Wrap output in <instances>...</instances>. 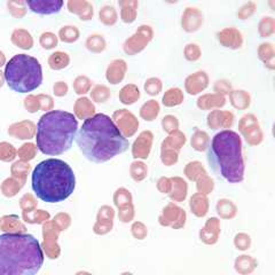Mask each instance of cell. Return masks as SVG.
<instances>
[{
	"label": "cell",
	"mask_w": 275,
	"mask_h": 275,
	"mask_svg": "<svg viewBox=\"0 0 275 275\" xmlns=\"http://www.w3.org/2000/svg\"><path fill=\"white\" fill-rule=\"evenodd\" d=\"M76 141L82 155L93 163L108 162L130 146L113 119L104 114L85 119L76 134Z\"/></svg>",
	"instance_id": "1"
},
{
	"label": "cell",
	"mask_w": 275,
	"mask_h": 275,
	"mask_svg": "<svg viewBox=\"0 0 275 275\" xmlns=\"http://www.w3.org/2000/svg\"><path fill=\"white\" fill-rule=\"evenodd\" d=\"M43 264V249L30 234L0 235V274L34 275Z\"/></svg>",
	"instance_id": "2"
},
{
	"label": "cell",
	"mask_w": 275,
	"mask_h": 275,
	"mask_svg": "<svg viewBox=\"0 0 275 275\" xmlns=\"http://www.w3.org/2000/svg\"><path fill=\"white\" fill-rule=\"evenodd\" d=\"M76 187V177L70 165L62 159L49 158L40 162L32 172V189L46 203L67 200Z\"/></svg>",
	"instance_id": "3"
},
{
	"label": "cell",
	"mask_w": 275,
	"mask_h": 275,
	"mask_svg": "<svg viewBox=\"0 0 275 275\" xmlns=\"http://www.w3.org/2000/svg\"><path fill=\"white\" fill-rule=\"evenodd\" d=\"M208 149V160L214 172L232 183L244 180L243 145L241 136L236 132L220 131L213 136Z\"/></svg>",
	"instance_id": "4"
},
{
	"label": "cell",
	"mask_w": 275,
	"mask_h": 275,
	"mask_svg": "<svg viewBox=\"0 0 275 275\" xmlns=\"http://www.w3.org/2000/svg\"><path fill=\"white\" fill-rule=\"evenodd\" d=\"M78 130L73 114L52 110L40 117L37 125V147L45 155L57 156L70 149Z\"/></svg>",
	"instance_id": "5"
},
{
	"label": "cell",
	"mask_w": 275,
	"mask_h": 275,
	"mask_svg": "<svg viewBox=\"0 0 275 275\" xmlns=\"http://www.w3.org/2000/svg\"><path fill=\"white\" fill-rule=\"evenodd\" d=\"M5 79L9 89L17 93H28L39 87L43 70L38 60L26 54H17L5 68Z\"/></svg>",
	"instance_id": "6"
},
{
	"label": "cell",
	"mask_w": 275,
	"mask_h": 275,
	"mask_svg": "<svg viewBox=\"0 0 275 275\" xmlns=\"http://www.w3.org/2000/svg\"><path fill=\"white\" fill-rule=\"evenodd\" d=\"M238 131L250 146H258L264 140V133L261 131L258 118L254 114H246L240 119Z\"/></svg>",
	"instance_id": "7"
},
{
	"label": "cell",
	"mask_w": 275,
	"mask_h": 275,
	"mask_svg": "<svg viewBox=\"0 0 275 275\" xmlns=\"http://www.w3.org/2000/svg\"><path fill=\"white\" fill-rule=\"evenodd\" d=\"M154 38V30L150 25H141L135 34L124 44V50L128 55H135L144 50Z\"/></svg>",
	"instance_id": "8"
},
{
	"label": "cell",
	"mask_w": 275,
	"mask_h": 275,
	"mask_svg": "<svg viewBox=\"0 0 275 275\" xmlns=\"http://www.w3.org/2000/svg\"><path fill=\"white\" fill-rule=\"evenodd\" d=\"M187 213L180 206L174 204V202L169 203L159 215L158 222L163 227H171L173 229H180L185 226Z\"/></svg>",
	"instance_id": "9"
},
{
	"label": "cell",
	"mask_w": 275,
	"mask_h": 275,
	"mask_svg": "<svg viewBox=\"0 0 275 275\" xmlns=\"http://www.w3.org/2000/svg\"><path fill=\"white\" fill-rule=\"evenodd\" d=\"M114 119L117 123L118 130L125 138H130L135 134V132L139 128V121L132 113L127 110H118L114 114Z\"/></svg>",
	"instance_id": "10"
},
{
	"label": "cell",
	"mask_w": 275,
	"mask_h": 275,
	"mask_svg": "<svg viewBox=\"0 0 275 275\" xmlns=\"http://www.w3.org/2000/svg\"><path fill=\"white\" fill-rule=\"evenodd\" d=\"M235 122V116L228 110L214 109L208 115L206 124L211 130H220V128H231Z\"/></svg>",
	"instance_id": "11"
},
{
	"label": "cell",
	"mask_w": 275,
	"mask_h": 275,
	"mask_svg": "<svg viewBox=\"0 0 275 275\" xmlns=\"http://www.w3.org/2000/svg\"><path fill=\"white\" fill-rule=\"evenodd\" d=\"M217 39L220 45L229 49H240L244 43L242 32L233 26L218 31Z\"/></svg>",
	"instance_id": "12"
},
{
	"label": "cell",
	"mask_w": 275,
	"mask_h": 275,
	"mask_svg": "<svg viewBox=\"0 0 275 275\" xmlns=\"http://www.w3.org/2000/svg\"><path fill=\"white\" fill-rule=\"evenodd\" d=\"M154 142V134L151 131H144L140 133L138 139L134 141L132 147L133 157L138 159H147L149 157L151 147Z\"/></svg>",
	"instance_id": "13"
},
{
	"label": "cell",
	"mask_w": 275,
	"mask_h": 275,
	"mask_svg": "<svg viewBox=\"0 0 275 275\" xmlns=\"http://www.w3.org/2000/svg\"><path fill=\"white\" fill-rule=\"evenodd\" d=\"M203 14L199 8L187 7L182 13L181 26L188 34H191V32L200 30V28L203 24Z\"/></svg>",
	"instance_id": "14"
},
{
	"label": "cell",
	"mask_w": 275,
	"mask_h": 275,
	"mask_svg": "<svg viewBox=\"0 0 275 275\" xmlns=\"http://www.w3.org/2000/svg\"><path fill=\"white\" fill-rule=\"evenodd\" d=\"M209 86V76L205 71H196L188 76L185 80V89L189 95H197Z\"/></svg>",
	"instance_id": "15"
},
{
	"label": "cell",
	"mask_w": 275,
	"mask_h": 275,
	"mask_svg": "<svg viewBox=\"0 0 275 275\" xmlns=\"http://www.w3.org/2000/svg\"><path fill=\"white\" fill-rule=\"evenodd\" d=\"M222 229H220V222L218 218L211 217L204 225V227L201 229L200 238L201 241L208 245H213L219 240V235Z\"/></svg>",
	"instance_id": "16"
},
{
	"label": "cell",
	"mask_w": 275,
	"mask_h": 275,
	"mask_svg": "<svg viewBox=\"0 0 275 275\" xmlns=\"http://www.w3.org/2000/svg\"><path fill=\"white\" fill-rule=\"evenodd\" d=\"M197 107L201 110H213L220 109L226 104V98L218 93H208L201 95L196 101Z\"/></svg>",
	"instance_id": "17"
},
{
	"label": "cell",
	"mask_w": 275,
	"mask_h": 275,
	"mask_svg": "<svg viewBox=\"0 0 275 275\" xmlns=\"http://www.w3.org/2000/svg\"><path fill=\"white\" fill-rule=\"evenodd\" d=\"M28 6L31 9V12L41 14V15H48V14L59 13L60 9L63 6V2L61 0H53V2H28Z\"/></svg>",
	"instance_id": "18"
},
{
	"label": "cell",
	"mask_w": 275,
	"mask_h": 275,
	"mask_svg": "<svg viewBox=\"0 0 275 275\" xmlns=\"http://www.w3.org/2000/svg\"><path fill=\"white\" fill-rule=\"evenodd\" d=\"M209 200L206 195L200 194V193H196V194L193 195L189 200V208L191 213L197 218H203L209 212Z\"/></svg>",
	"instance_id": "19"
},
{
	"label": "cell",
	"mask_w": 275,
	"mask_h": 275,
	"mask_svg": "<svg viewBox=\"0 0 275 275\" xmlns=\"http://www.w3.org/2000/svg\"><path fill=\"white\" fill-rule=\"evenodd\" d=\"M171 182H172L171 191L169 193L170 199L173 202H178V203L185 201L188 194L187 182L180 177H172Z\"/></svg>",
	"instance_id": "20"
},
{
	"label": "cell",
	"mask_w": 275,
	"mask_h": 275,
	"mask_svg": "<svg viewBox=\"0 0 275 275\" xmlns=\"http://www.w3.org/2000/svg\"><path fill=\"white\" fill-rule=\"evenodd\" d=\"M187 138L183 134L181 131H174L172 133H170L168 138H165V140H163L162 145H160V148H168L176 150L178 153H180V150L183 146L186 145Z\"/></svg>",
	"instance_id": "21"
},
{
	"label": "cell",
	"mask_w": 275,
	"mask_h": 275,
	"mask_svg": "<svg viewBox=\"0 0 275 275\" xmlns=\"http://www.w3.org/2000/svg\"><path fill=\"white\" fill-rule=\"evenodd\" d=\"M229 95L231 104L235 109L245 110L251 104V95L244 90H233Z\"/></svg>",
	"instance_id": "22"
},
{
	"label": "cell",
	"mask_w": 275,
	"mask_h": 275,
	"mask_svg": "<svg viewBox=\"0 0 275 275\" xmlns=\"http://www.w3.org/2000/svg\"><path fill=\"white\" fill-rule=\"evenodd\" d=\"M126 72V63L123 60H116L114 61L107 71V78L112 84H118L125 77Z\"/></svg>",
	"instance_id": "23"
},
{
	"label": "cell",
	"mask_w": 275,
	"mask_h": 275,
	"mask_svg": "<svg viewBox=\"0 0 275 275\" xmlns=\"http://www.w3.org/2000/svg\"><path fill=\"white\" fill-rule=\"evenodd\" d=\"M183 100H185V96H183L182 90L179 89V87H171L164 93L162 103L165 107L173 108L180 105L183 102Z\"/></svg>",
	"instance_id": "24"
},
{
	"label": "cell",
	"mask_w": 275,
	"mask_h": 275,
	"mask_svg": "<svg viewBox=\"0 0 275 275\" xmlns=\"http://www.w3.org/2000/svg\"><path fill=\"white\" fill-rule=\"evenodd\" d=\"M257 265V260L254 258V257L248 256V255H242L236 258L235 263H234V268H235L236 272L238 274H250L254 272L256 269Z\"/></svg>",
	"instance_id": "25"
},
{
	"label": "cell",
	"mask_w": 275,
	"mask_h": 275,
	"mask_svg": "<svg viewBox=\"0 0 275 275\" xmlns=\"http://www.w3.org/2000/svg\"><path fill=\"white\" fill-rule=\"evenodd\" d=\"M274 57H275V50H274V46L272 43H263L259 45L258 58L260 59V61H263L265 67L269 69V70H274L275 69Z\"/></svg>",
	"instance_id": "26"
},
{
	"label": "cell",
	"mask_w": 275,
	"mask_h": 275,
	"mask_svg": "<svg viewBox=\"0 0 275 275\" xmlns=\"http://www.w3.org/2000/svg\"><path fill=\"white\" fill-rule=\"evenodd\" d=\"M215 210L222 219H233L237 214V206L233 201L227 199L219 200L217 205H215Z\"/></svg>",
	"instance_id": "27"
},
{
	"label": "cell",
	"mask_w": 275,
	"mask_h": 275,
	"mask_svg": "<svg viewBox=\"0 0 275 275\" xmlns=\"http://www.w3.org/2000/svg\"><path fill=\"white\" fill-rule=\"evenodd\" d=\"M160 105L156 100H149L140 108V117L146 122H153L158 117Z\"/></svg>",
	"instance_id": "28"
},
{
	"label": "cell",
	"mask_w": 275,
	"mask_h": 275,
	"mask_svg": "<svg viewBox=\"0 0 275 275\" xmlns=\"http://www.w3.org/2000/svg\"><path fill=\"white\" fill-rule=\"evenodd\" d=\"M190 145L196 151H205L210 146V136L205 131L195 130L191 135Z\"/></svg>",
	"instance_id": "29"
},
{
	"label": "cell",
	"mask_w": 275,
	"mask_h": 275,
	"mask_svg": "<svg viewBox=\"0 0 275 275\" xmlns=\"http://www.w3.org/2000/svg\"><path fill=\"white\" fill-rule=\"evenodd\" d=\"M119 99L124 104H133L140 99V90L134 84H130L124 86L121 93H119Z\"/></svg>",
	"instance_id": "30"
},
{
	"label": "cell",
	"mask_w": 275,
	"mask_h": 275,
	"mask_svg": "<svg viewBox=\"0 0 275 275\" xmlns=\"http://www.w3.org/2000/svg\"><path fill=\"white\" fill-rule=\"evenodd\" d=\"M183 173H185L188 180L196 181L202 174L206 173V171L203 164L201 162H199V160H193V162H189L186 165L185 170H183Z\"/></svg>",
	"instance_id": "31"
},
{
	"label": "cell",
	"mask_w": 275,
	"mask_h": 275,
	"mask_svg": "<svg viewBox=\"0 0 275 275\" xmlns=\"http://www.w3.org/2000/svg\"><path fill=\"white\" fill-rule=\"evenodd\" d=\"M214 188V181L208 173L202 174V176L196 180V189L197 193L208 196L211 194Z\"/></svg>",
	"instance_id": "32"
},
{
	"label": "cell",
	"mask_w": 275,
	"mask_h": 275,
	"mask_svg": "<svg viewBox=\"0 0 275 275\" xmlns=\"http://www.w3.org/2000/svg\"><path fill=\"white\" fill-rule=\"evenodd\" d=\"M275 20L272 16H265L260 20L258 24V34L261 38H267L274 35Z\"/></svg>",
	"instance_id": "33"
},
{
	"label": "cell",
	"mask_w": 275,
	"mask_h": 275,
	"mask_svg": "<svg viewBox=\"0 0 275 275\" xmlns=\"http://www.w3.org/2000/svg\"><path fill=\"white\" fill-rule=\"evenodd\" d=\"M123 6L122 9V18L125 23H132L135 21L138 2H126L121 3Z\"/></svg>",
	"instance_id": "34"
},
{
	"label": "cell",
	"mask_w": 275,
	"mask_h": 275,
	"mask_svg": "<svg viewBox=\"0 0 275 275\" xmlns=\"http://www.w3.org/2000/svg\"><path fill=\"white\" fill-rule=\"evenodd\" d=\"M131 177L134 179L135 181H142L145 180L148 176V168L144 162H140V160H135L131 165Z\"/></svg>",
	"instance_id": "35"
},
{
	"label": "cell",
	"mask_w": 275,
	"mask_h": 275,
	"mask_svg": "<svg viewBox=\"0 0 275 275\" xmlns=\"http://www.w3.org/2000/svg\"><path fill=\"white\" fill-rule=\"evenodd\" d=\"M76 114L79 118H90L94 114V107L87 99H79L76 104Z\"/></svg>",
	"instance_id": "36"
},
{
	"label": "cell",
	"mask_w": 275,
	"mask_h": 275,
	"mask_svg": "<svg viewBox=\"0 0 275 275\" xmlns=\"http://www.w3.org/2000/svg\"><path fill=\"white\" fill-rule=\"evenodd\" d=\"M144 89L146 91V93L150 96L158 95L160 92H162V89H163L162 80H160L159 78H157V77L148 78V79H147L145 82Z\"/></svg>",
	"instance_id": "37"
},
{
	"label": "cell",
	"mask_w": 275,
	"mask_h": 275,
	"mask_svg": "<svg viewBox=\"0 0 275 275\" xmlns=\"http://www.w3.org/2000/svg\"><path fill=\"white\" fill-rule=\"evenodd\" d=\"M49 67L52 69H62L64 67L68 66L69 63V58L66 53L62 52H57L50 55L49 58Z\"/></svg>",
	"instance_id": "38"
},
{
	"label": "cell",
	"mask_w": 275,
	"mask_h": 275,
	"mask_svg": "<svg viewBox=\"0 0 275 275\" xmlns=\"http://www.w3.org/2000/svg\"><path fill=\"white\" fill-rule=\"evenodd\" d=\"M183 54H185V58L187 61L195 62V61H199V60L201 59L202 50L197 44L189 43L186 45L185 50H183Z\"/></svg>",
	"instance_id": "39"
},
{
	"label": "cell",
	"mask_w": 275,
	"mask_h": 275,
	"mask_svg": "<svg viewBox=\"0 0 275 275\" xmlns=\"http://www.w3.org/2000/svg\"><path fill=\"white\" fill-rule=\"evenodd\" d=\"M256 9L257 4L255 2H248L244 5H242L237 11L236 15L240 20H248V18H250L256 13Z\"/></svg>",
	"instance_id": "40"
},
{
	"label": "cell",
	"mask_w": 275,
	"mask_h": 275,
	"mask_svg": "<svg viewBox=\"0 0 275 275\" xmlns=\"http://www.w3.org/2000/svg\"><path fill=\"white\" fill-rule=\"evenodd\" d=\"M234 245L237 250L245 251L248 249H250L251 246V237L250 235H248L245 233H238L234 237Z\"/></svg>",
	"instance_id": "41"
},
{
	"label": "cell",
	"mask_w": 275,
	"mask_h": 275,
	"mask_svg": "<svg viewBox=\"0 0 275 275\" xmlns=\"http://www.w3.org/2000/svg\"><path fill=\"white\" fill-rule=\"evenodd\" d=\"M160 124H162L163 131L169 133V134L179 130V121L176 116H173V115H167V116H164Z\"/></svg>",
	"instance_id": "42"
},
{
	"label": "cell",
	"mask_w": 275,
	"mask_h": 275,
	"mask_svg": "<svg viewBox=\"0 0 275 275\" xmlns=\"http://www.w3.org/2000/svg\"><path fill=\"white\" fill-rule=\"evenodd\" d=\"M115 201H116V204L118 208H124V206H127L132 204V196L130 194V191L124 189H118L116 195H115Z\"/></svg>",
	"instance_id": "43"
},
{
	"label": "cell",
	"mask_w": 275,
	"mask_h": 275,
	"mask_svg": "<svg viewBox=\"0 0 275 275\" xmlns=\"http://www.w3.org/2000/svg\"><path fill=\"white\" fill-rule=\"evenodd\" d=\"M100 20L107 25L114 24V23L116 22V20H117V15H116V12H115V8L107 6V7L101 9Z\"/></svg>",
	"instance_id": "44"
},
{
	"label": "cell",
	"mask_w": 275,
	"mask_h": 275,
	"mask_svg": "<svg viewBox=\"0 0 275 275\" xmlns=\"http://www.w3.org/2000/svg\"><path fill=\"white\" fill-rule=\"evenodd\" d=\"M87 48L93 50V52H101V50L104 49V39L102 38V36H91L89 39H87Z\"/></svg>",
	"instance_id": "45"
},
{
	"label": "cell",
	"mask_w": 275,
	"mask_h": 275,
	"mask_svg": "<svg viewBox=\"0 0 275 275\" xmlns=\"http://www.w3.org/2000/svg\"><path fill=\"white\" fill-rule=\"evenodd\" d=\"M78 36H79V32L75 26H64L60 31V38L63 41H67V43H72V41L77 40Z\"/></svg>",
	"instance_id": "46"
},
{
	"label": "cell",
	"mask_w": 275,
	"mask_h": 275,
	"mask_svg": "<svg viewBox=\"0 0 275 275\" xmlns=\"http://www.w3.org/2000/svg\"><path fill=\"white\" fill-rule=\"evenodd\" d=\"M213 91L214 93L222 94V95H228L233 91V86L231 84V81H228L226 79H220L214 82L213 85Z\"/></svg>",
	"instance_id": "47"
},
{
	"label": "cell",
	"mask_w": 275,
	"mask_h": 275,
	"mask_svg": "<svg viewBox=\"0 0 275 275\" xmlns=\"http://www.w3.org/2000/svg\"><path fill=\"white\" fill-rule=\"evenodd\" d=\"M132 234L136 240H144L146 236L148 235V229L144 224L140 222H136L132 225Z\"/></svg>",
	"instance_id": "48"
},
{
	"label": "cell",
	"mask_w": 275,
	"mask_h": 275,
	"mask_svg": "<svg viewBox=\"0 0 275 275\" xmlns=\"http://www.w3.org/2000/svg\"><path fill=\"white\" fill-rule=\"evenodd\" d=\"M92 96L95 100V102H104L105 100H108L110 96V92L104 86H96L93 93H92Z\"/></svg>",
	"instance_id": "49"
},
{
	"label": "cell",
	"mask_w": 275,
	"mask_h": 275,
	"mask_svg": "<svg viewBox=\"0 0 275 275\" xmlns=\"http://www.w3.org/2000/svg\"><path fill=\"white\" fill-rule=\"evenodd\" d=\"M40 44L46 49H50L57 46L58 44V39L57 36L50 34V32H47V34H43L40 37Z\"/></svg>",
	"instance_id": "50"
},
{
	"label": "cell",
	"mask_w": 275,
	"mask_h": 275,
	"mask_svg": "<svg viewBox=\"0 0 275 275\" xmlns=\"http://www.w3.org/2000/svg\"><path fill=\"white\" fill-rule=\"evenodd\" d=\"M171 187H172V182H171V178L168 177H162L158 179L157 181V189L162 193V194H168L171 191Z\"/></svg>",
	"instance_id": "51"
},
{
	"label": "cell",
	"mask_w": 275,
	"mask_h": 275,
	"mask_svg": "<svg viewBox=\"0 0 275 275\" xmlns=\"http://www.w3.org/2000/svg\"><path fill=\"white\" fill-rule=\"evenodd\" d=\"M75 89L78 94H84L90 89V80L86 77L77 78L75 81Z\"/></svg>",
	"instance_id": "52"
},
{
	"label": "cell",
	"mask_w": 275,
	"mask_h": 275,
	"mask_svg": "<svg viewBox=\"0 0 275 275\" xmlns=\"http://www.w3.org/2000/svg\"><path fill=\"white\" fill-rule=\"evenodd\" d=\"M133 217H134V208H133V204L122 208L121 213H119V218L122 219V222L124 223L131 222Z\"/></svg>",
	"instance_id": "53"
},
{
	"label": "cell",
	"mask_w": 275,
	"mask_h": 275,
	"mask_svg": "<svg viewBox=\"0 0 275 275\" xmlns=\"http://www.w3.org/2000/svg\"><path fill=\"white\" fill-rule=\"evenodd\" d=\"M67 90H68L67 85L62 81L58 82V84L54 86V93H57V95H59V96H62V95L66 94Z\"/></svg>",
	"instance_id": "54"
}]
</instances>
